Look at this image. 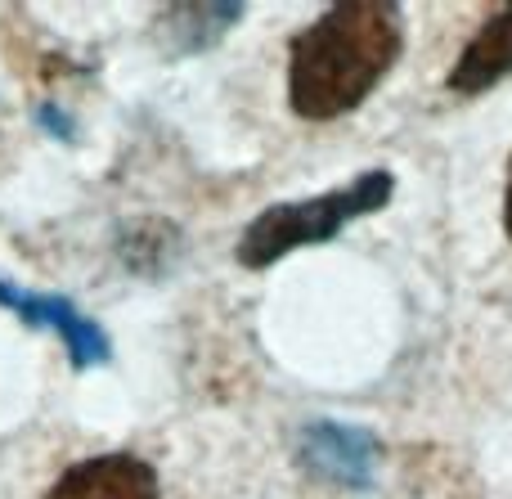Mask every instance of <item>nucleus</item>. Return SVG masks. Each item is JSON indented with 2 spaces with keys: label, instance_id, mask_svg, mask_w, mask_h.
Returning <instances> with one entry per match:
<instances>
[{
  "label": "nucleus",
  "instance_id": "f257e3e1",
  "mask_svg": "<svg viewBox=\"0 0 512 499\" xmlns=\"http://www.w3.org/2000/svg\"><path fill=\"white\" fill-rule=\"evenodd\" d=\"M405 54V14L396 0L328 5L288 41V104L301 122L346 117L382 86Z\"/></svg>",
  "mask_w": 512,
  "mask_h": 499
},
{
  "label": "nucleus",
  "instance_id": "f03ea898",
  "mask_svg": "<svg viewBox=\"0 0 512 499\" xmlns=\"http://www.w3.org/2000/svg\"><path fill=\"white\" fill-rule=\"evenodd\" d=\"M396 194V176L387 167H369L351 180V185H337L328 194L315 198H292V203H270L265 212H256L248 221V230L239 234V266L265 270L274 261H283L297 248H315L328 243L337 230H346L360 216H373L391 203Z\"/></svg>",
  "mask_w": 512,
  "mask_h": 499
},
{
  "label": "nucleus",
  "instance_id": "7ed1b4c3",
  "mask_svg": "<svg viewBox=\"0 0 512 499\" xmlns=\"http://www.w3.org/2000/svg\"><path fill=\"white\" fill-rule=\"evenodd\" d=\"M378 437L355 423L315 419L297 432V468L310 482L337 486V491H369L378 473Z\"/></svg>",
  "mask_w": 512,
  "mask_h": 499
},
{
  "label": "nucleus",
  "instance_id": "20e7f679",
  "mask_svg": "<svg viewBox=\"0 0 512 499\" xmlns=\"http://www.w3.org/2000/svg\"><path fill=\"white\" fill-rule=\"evenodd\" d=\"M0 306H5L9 315H18L23 324H32V329L54 333V338L63 342V351H68V360H72L77 374L99 369V365L113 360V338L104 333V324L90 320L72 297L32 293V288H18V284H9V279H0Z\"/></svg>",
  "mask_w": 512,
  "mask_h": 499
},
{
  "label": "nucleus",
  "instance_id": "39448f33",
  "mask_svg": "<svg viewBox=\"0 0 512 499\" xmlns=\"http://www.w3.org/2000/svg\"><path fill=\"white\" fill-rule=\"evenodd\" d=\"M45 499H162L158 468L131 450H108L72 464Z\"/></svg>",
  "mask_w": 512,
  "mask_h": 499
},
{
  "label": "nucleus",
  "instance_id": "423d86ee",
  "mask_svg": "<svg viewBox=\"0 0 512 499\" xmlns=\"http://www.w3.org/2000/svg\"><path fill=\"white\" fill-rule=\"evenodd\" d=\"M504 77H512V5L495 9V14L477 27V36H472V41L463 45V54L454 59L445 86H450L454 95H481V90L499 86Z\"/></svg>",
  "mask_w": 512,
  "mask_h": 499
},
{
  "label": "nucleus",
  "instance_id": "0eeeda50",
  "mask_svg": "<svg viewBox=\"0 0 512 499\" xmlns=\"http://www.w3.org/2000/svg\"><path fill=\"white\" fill-rule=\"evenodd\" d=\"M243 23V5L234 0H207V5H167L158 14L162 41H171V54H203L216 41Z\"/></svg>",
  "mask_w": 512,
  "mask_h": 499
},
{
  "label": "nucleus",
  "instance_id": "6e6552de",
  "mask_svg": "<svg viewBox=\"0 0 512 499\" xmlns=\"http://www.w3.org/2000/svg\"><path fill=\"white\" fill-rule=\"evenodd\" d=\"M504 230L512 239V158H508V185H504Z\"/></svg>",
  "mask_w": 512,
  "mask_h": 499
}]
</instances>
